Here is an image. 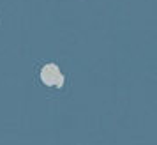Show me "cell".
<instances>
[{
  "mask_svg": "<svg viewBox=\"0 0 157 145\" xmlns=\"http://www.w3.org/2000/svg\"><path fill=\"white\" fill-rule=\"evenodd\" d=\"M41 81L46 87H62L64 85V74L60 72L57 64H46L41 69Z\"/></svg>",
  "mask_w": 157,
  "mask_h": 145,
  "instance_id": "1",
  "label": "cell"
}]
</instances>
